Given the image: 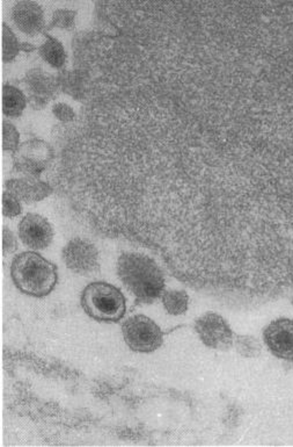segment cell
<instances>
[{"label":"cell","instance_id":"15","mask_svg":"<svg viewBox=\"0 0 293 447\" xmlns=\"http://www.w3.org/2000/svg\"><path fill=\"white\" fill-rule=\"evenodd\" d=\"M22 49L21 44H19L18 39L15 33L6 24L3 25V58L5 62H11L18 55L19 51Z\"/></svg>","mask_w":293,"mask_h":447},{"label":"cell","instance_id":"17","mask_svg":"<svg viewBox=\"0 0 293 447\" xmlns=\"http://www.w3.org/2000/svg\"><path fill=\"white\" fill-rule=\"evenodd\" d=\"M21 205L15 194L11 192H5L3 195V214L6 217H15L21 214Z\"/></svg>","mask_w":293,"mask_h":447},{"label":"cell","instance_id":"6","mask_svg":"<svg viewBox=\"0 0 293 447\" xmlns=\"http://www.w3.org/2000/svg\"><path fill=\"white\" fill-rule=\"evenodd\" d=\"M62 258L68 270L80 275H90L100 270V253L88 239H71L62 251Z\"/></svg>","mask_w":293,"mask_h":447},{"label":"cell","instance_id":"12","mask_svg":"<svg viewBox=\"0 0 293 447\" xmlns=\"http://www.w3.org/2000/svg\"><path fill=\"white\" fill-rule=\"evenodd\" d=\"M161 300L164 309L169 315L179 316L188 311L189 295L186 291H164Z\"/></svg>","mask_w":293,"mask_h":447},{"label":"cell","instance_id":"16","mask_svg":"<svg viewBox=\"0 0 293 447\" xmlns=\"http://www.w3.org/2000/svg\"><path fill=\"white\" fill-rule=\"evenodd\" d=\"M75 15H77V13L75 11L58 10V11L55 12L53 21H51L48 29L62 28L71 30V29L75 28Z\"/></svg>","mask_w":293,"mask_h":447},{"label":"cell","instance_id":"20","mask_svg":"<svg viewBox=\"0 0 293 447\" xmlns=\"http://www.w3.org/2000/svg\"><path fill=\"white\" fill-rule=\"evenodd\" d=\"M18 249V241L13 231L10 230L8 228L5 227L3 229V251L4 255L13 253Z\"/></svg>","mask_w":293,"mask_h":447},{"label":"cell","instance_id":"11","mask_svg":"<svg viewBox=\"0 0 293 447\" xmlns=\"http://www.w3.org/2000/svg\"><path fill=\"white\" fill-rule=\"evenodd\" d=\"M26 107L25 95L21 91L11 85H5L3 89V111L10 118L20 116Z\"/></svg>","mask_w":293,"mask_h":447},{"label":"cell","instance_id":"19","mask_svg":"<svg viewBox=\"0 0 293 447\" xmlns=\"http://www.w3.org/2000/svg\"><path fill=\"white\" fill-rule=\"evenodd\" d=\"M55 116L63 123H71L75 120V113L70 106L65 104H57L53 109Z\"/></svg>","mask_w":293,"mask_h":447},{"label":"cell","instance_id":"3","mask_svg":"<svg viewBox=\"0 0 293 447\" xmlns=\"http://www.w3.org/2000/svg\"><path fill=\"white\" fill-rule=\"evenodd\" d=\"M80 304L91 318L102 323H117L126 311L121 289L104 282H91L82 289Z\"/></svg>","mask_w":293,"mask_h":447},{"label":"cell","instance_id":"1","mask_svg":"<svg viewBox=\"0 0 293 447\" xmlns=\"http://www.w3.org/2000/svg\"><path fill=\"white\" fill-rule=\"evenodd\" d=\"M116 268L118 278L135 296L137 304H151L164 294V271L152 257L142 253H122Z\"/></svg>","mask_w":293,"mask_h":447},{"label":"cell","instance_id":"10","mask_svg":"<svg viewBox=\"0 0 293 447\" xmlns=\"http://www.w3.org/2000/svg\"><path fill=\"white\" fill-rule=\"evenodd\" d=\"M6 188H8V191L11 192L12 194H15L20 201L26 202V203L41 201L53 193V188L50 185L41 183V181L17 179V181H8Z\"/></svg>","mask_w":293,"mask_h":447},{"label":"cell","instance_id":"13","mask_svg":"<svg viewBox=\"0 0 293 447\" xmlns=\"http://www.w3.org/2000/svg\"><path fill=\"white\" fill-rule=\"evenodd\" d=\"M39 54L54 68H62L66 62V53L63 44L54 37H47L46 42L39 48Z\"/></svg>","mask_w":293,"mask_h":447},{"label":"cell","instance_id":"8","mask_svg":"<svg viewBox=\"0 0 293 447\" xmlns=\"http://www.w3.org/2000/svg\"><path fill=\"white\" fill-rule=\"evenodd\" d=\"M265 345L274 356L286 361H293V320L277 318L263 331Z\"/></svg>","mask_w":293,"mask_h":447},{"label":"cell","instance_id":"5","mask_svg":"<svg viewBox=\"0 0 293 447\" xmlns=\"http://www.w3.org/2000/svg\"><path fill=\"white\" fill-rule=\"evenodd\" d=\"M195 331L204 345L218 351H229L234 345V334L225 318L216 313H207L197 318Z\"/></svg>","mask_w":293,"mask_h":447},{"label":"cell","instance_id":"4","mask_svg":"<svg viewBox=\"0 0 293 447\" xmlns=\"http://www.w3.org/2000/svg\"><path fill=\"white\" fill-rule=\"evenodd\" d=\"M122 335L130 350L138 354H152L164 343L160 327L145 315H133L123 322Z\"/></svg>","mask_w":293,"mask_h":447},{"label":"cell","instance_id":"7","mask_svg":"<svg viewBox=\"0 0 293 447\" xmlns=\"http://www.w3.org/2000/svg\"><path fill=\"white\" fill-rule=\"evenodd\" d=\"M19 237L29 249L44 250L54 241V229L46 217L29 213L19 224Z\"/></svg>","mask_w":293,"mask_h":447},{"label":"cell","instance_id":"2","mask_svg":"<svg viewBox=\"0 0 293 447\" xmlns=\"http://www.w3.org/2000/svg\"><path fill=\"white\" fill-rule=\"evenodd\" d=\"M11 278L22 294L42 299L57 285V266L35 251H25L12 260Z\"/></svg>","mask_w":293,"mask_h":447},{"label":"cell","instance_id":"9","mask_svg":"<svg viewBox=\"0 0 293 447\" xmlns=\"http://www.w3.org/2000/svg\"><path fill=\"white\" fill-rule=\"evenodd\" d=\"M12 19L19 30L34 37L44 28V10L32 0H21L12 11Z\"/></svg>","mask_w":293,"mask_h":447},{"label":"cell","instance_id":"18","mask_svg":"<svg viewBox=\"0 0 293 447\" xmlns=\"http://www.w3.org/2000/svg\"><path fill=\"white\" fill-rule=\"evenodd\" d=\"M3 142H4L5 150L8 152H15L18 148L19 136L18 130L15 129V127L8 121H5L4 127H3Z\"/></svg>","mask_w":293,"mask_h":447},{"label":"cell","instance_id":"14","mask_svg":"<svg viewBox=\"0 0 293 447\" xmlns=\"http://www.w3.org/2000/svg\"><path fill=\"white\" fill-rule=\"evenodd\" d=\"M234 345L240 356L245 358H256L261 354L262 345L258 339L249 335H238Z\"/></svg>","mask_w":293,"mask_h":447}]
</instances>
